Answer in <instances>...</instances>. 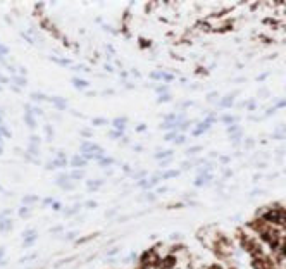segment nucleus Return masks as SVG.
Listing matches in <instances>:
<instances>
[{
	"label": "nucleus",
	"mask_w": 286,
	"mask_h": 269,
	"mask_svg": "<svg viewBox=\"0 0 286 269\" xmlns=\"http://www.w3.org/2000/svg\"><path fill=\"white\" fill-rule=\"evenodd\" d=\"M171 154H173L171 150H164V152H159V154H155V157H157V159H162V157H169Z\"/></svg>",
	"instance_id": "obj_20"
},
{
	"label": "nucleus",
	"mask_w": 286,
	"mask_h": 269,
	"mask_svg": "<svg viewBox=\"0 0 286 269\" xmlns=\"http://www.w3.org/2000/svg\"><path fill=\"white\" fill-rule=\"evenodd\" d=\"M174 176H178V171H166V172H162L159 178H162V179H167V178H174Z\"/></svg>",
	"instance_id": "obj_15"
},
{
	"label": "nucleus",
	"mask_w": 286,
	"mask_h": 269,
	"mask_svg": "<svg viewBox=\"0 0 286 269\" xmlns=\"http://www.w3.org/2000/svg\"><path fill=\"white\" fill-rule=\"evenodd\" d=\"M2 150H3V148H2V143H0V154H2Z\"/></svg>",
	"instance_id": "obj_31"
},
{
	"label": "nucleus",
	"mask_w": 286,
	"mask_h": 269,
	"mask_svg": "<svg viewBox=\"0 0 286 269\" xmlns=\"http://www.w3.org/2000/svg\"><path fill=\"white\" fill-rule=\"evenodd\" d=\"M30 214H31V207H21V210H19L21 217H28Z\"/></svg>",
	"instance_id": "obj_18"
},
{
	"label": "nucleus",
	"mask_w": 286,
	"mask_h": 269,
	"mask_svg": "<svg viewBox=\"0 0 286 269\" xmlns=\"http://www.w3.org/2000/svg\"><path fill=\"white\" fill-rule=\"evenodd\" d=\"M36 238H38V235H36V230H35V228H31V230L24 231V241H23V245H24V247H31V245L36 241Z\"/></svg>",
	"instance_id": "obj_1"
},
{
	"label": "nucleus",
	"mask_w": 286,
	"mask_h": 269,
	"mask_svg": "<svg viewBox=\"0 0 286 269\" xmlns=\"http://www.w3.org/2000/svg\"><path fill=\"white\" fill-rule=\"evenodd\" d=\"M9 54V48L5 47V45H2L0 43V64H3V57Z\"/></svg>",
	"instance_id": "obj_16"
},
{
	"label": "nucleus",
	"mask_w": 286,
	"mask_h": 269,
	"mask_svg": "<svg viewBox=\"0 0 286 269\" xmlns=\"http://www.w3.org/2000/svg\"><path fill=\"white\" fill-rule=\"evenodd\" d=\"M0 83H9V79H7L3 74H0Z\"/></svg>",
	"instance_id": "obj_27"
},
{
	"label": "nucleus",
	"mask_w": 286,
	"mask_h": 269,
	"mask_svg": "<svg viewBox=\"0 0 286 269\" xmlns=\"http://www.w3.org/2000/svg\"><path fill=\"white\" fill-rule=\"evenodd\" d=\"M93 124H97V126H104V124H107V119H104V117H97V119H93Z\"/></svg>",
	"instance_id": "obj_19"
},
{
	"label": "nucleus",
	"mask_w": 286,
	"mask_h": 269,
	"mask_svg": "<svg viewBox=\"0 0 286 269\" xmlns=\"http://www.w3.org/2000/svg\"><path fill=\"white\" fill-rule=\"evenodd\" d=\"M97 162H98L102 168H107V166H112V164H114V159H112V157H107V155H104V157H102L100 161H97Z\"/></svg>",
	"instance_id": "obj_11"
},
{
	"label": "nucleus",
	"mask_w": 286,
	"mask_h": 269,
	"mask_svg": "<svg viewBox=\"0 0 286 269\" xmlns=\"http://www.w3.org/2000/svg\"><path fill=\"white\" fill-rule=\"evenodd\" d=\"M145 130H146V126H145V124H142V126H138V131H145Z\"/></svg>",
	"instance_id": "obj_30"
},
{
	"label": "nucleus",
	"mask_w": 286,
	"mask_h": 269,
	"mask_svg": "<svg viewBox=\"0 0 286 269\" xmlns=\"http://www.w3.org/2000/svg\"><path fill=\"white\" fill-rule=\"evenodd\" d=\"M126 123H128V117H116V119L112 121L114 128H116L117 131H121V133L126 130Z\"/></svg>",
	"instance_id": "obj_4"
},
{
	"label": "nucleus",
	"mask_w": 286,
	"mask_h": 269,
	"mask_svg": "<svg viewBox=\"0 0 286 269\" xmlns=\"http://www.w3.org/2000/svg\"><path fill=\"white\" fill-rule=\"evenodd\" d=\"M9 230H12V219H9V217L0 219V231L5 233V231H9Z\"/></svg>",
	"instance_id": "obj_6"
},
{
	"label": "nucleus",
	"mask_w": 286,
	"mask_h": 269,
	"mask_svg": "<svg viewBox=\"0 0 286 269\" xmlns=\"http://www.w3.org/2000/svg\"><path fill=\"white\" fill-rule=\"evenodd\" d=\"M150 78H153V79H166V81H171L173 79V76L171 74H167V72H152L150 74Z\"/></svg>",
	"instance_id": "obj_8"
},
{
	"label": "nucleus",
	"mask_w": 286,
	"mask_h": 269,
	"mask_svg": "<svg viewBox=\"0 0 286 269\" xmlns=\"http://www.w3.org/2000/svg\"><path fill=\"white\" fill-rule=\"evenodd\" d=\"M81 134H85V136H91V131H90V130H83Z\"/></svg>",
	"instance_id": "obj_26"
},
{
	"label": "nucleus",
	"mask_w": 286,
	"mask_h": 269,
	"mask_svg": "<svg viewBox=\"0 0 286 269\" xmlns=\"http://www.w3.org/2000/svg\"><path fill=\"white\" fill-rule=\"evenodd\" d=\"M3 254H5V250H3V247H0V261L3 259Z\"/></svg>",
	"instance_id": "obj_29"
},
{
	"label": "nucleus",
	"mask_w": 286,
	"mask_h": 269,
	"mask_svg": "<svg viewBox=\"0 0 286 269\" xmlns=\"http://www.w3.org/2000/svg\"><path fill=\"white\" fill-rule=\"evenodd\" d=\"M110 136H112V138H114V140H117V138H119V136H121V138H122V136H124V134L121 133V131H110Z\"/></svg>",
	"instance_id": "obj_23"
},
{
	"label": "nucleus",
	"mask_w": 286,
	"mask_h": 269,
	"mask_svg": "<svg viewBox=\"0 0 286 269\" xmlns=\"http://www.w3.org/2000/svg\"><path fill=\"white\" fill-rule=\"evenodd\" d=\"M52 209L54 210H60L62 209V203L60 202H52Z\"/></svg>",
	"instance_id": "obj_22"
},
{
	"label": "nucleus",
	"mask_w": 286,
	"mask_h": 269,
	"mask_svg": "<svg viewBox=\"0 0 286 269\" xmlns=\"http://www.w3.org/2000/svg\"><path fill=\"white\" fill-rule=\"evenodd\" d=\"M12 81H14L16 85H19V86H24V85L28 83V79H26L24 76H17V74H14V76H12Z\"/></svg>",
	"instance_id": "obj_14"
},
{
	"label": "nucleus",
	"mask_w": 286,
	"mask_h": 269,
	"mask_svg": "<svg viewBox=\"0 0 286 269\" xmlns=\"http://www.w3.org/2000/svg\"><path fill=\"white\" fill-rule=\"evenodd\" d=\"M50 102H52V103H55L60 110H62V109H66V100H64V99H60V97H54V99H50Z\"/></svg>",
	"instance_id": "obj_12"
},
{
	"label": "nucleus",
	"mask_w": 286,
	"mask_h": 269,
	"mask_svg": "<svg viewBox=\"0 0 286 269\" xmlns=\"http://www.w3.org/2000/svg\"><path fill=\"white\" fill-rule=\"evenodd\" d=\"M79 209H81V203H74L71 209H66V210H64V214H66V216H74L76 212H79Z\"/></svg>",
	"instance_id": "obj_13"
},
{
	"label": "nucleus",
	"mask_w": 286,
	"mask_h": 269,
	"mask_svg": "<svg viewBox=\"0 0 286 269\" xmlns=\"http://www.w3.org/2000/svg\"><path fill=\"white\" fill-rule=\"evenodd\" d=\"M31 99H33V100H36V102H38V100H40V102L47 100V97H45L43 93H38V92H33V93H31Z\"/></svg>",
	"instance_id": "obj_17"
},
{
	"label": "nucleus",
	"mask_w": 286,
	"mask_h": 269,
	"mask_svg": "<svg viewBox=\"0 0 286 269\" xmlns=\"http://www.w3.org/2000/svg\"><path fill=\"white\" fill-rule=\"evenodd\" d=\"M72 238H76V233H74V231H71V233H67V236H66V240H72Z\"/></svg>",
	"instance_id": "obj_25"
},
{
	"label": "nucleus",
	"mask_w": 286,
	"mask_h": 269,
	"mask_svg": "<svg viewBox=\"0 0 286 269\" xmlns=\"http://www.w3.org/2000/svg\"><path fill=\"white\" fill-rule=\"evenodd\" d=\"M69 178H71L72 181H79V179L85 178V171L83 169H74L72 172H69Z\"/></svg>",
	"instance_id": "obj_7"
},
{
	"label": "nucleus",
	"mask_w": 286,
	"mask_h": 269,
	"mask_svg": "<svg viewBox=\"0 0 286 269\" xmlns=\"http://www.w3.org/2000/svg\"><path fill=\"white\" fill-rule=\"evenodd\" d=\"M183 141H184V136H178L176 138V143H183Z\"/></svg>",
	"instance_id": "obj_28"
},
{
	"label": "nucleus",
	"mask_w": 286,
	"mask_h": 269,
	"mask_svg": "<svg viewBox=\"0 0 286 269\" xmlns=\"http://www.w3.org/2000/svg\"><path fill=\"white\" fill-rule=\"evenodd\" d=\"M159 179H160V178H157V176H155V178H150V179L145 178V179H140V181H138V186H142L145 190H146V188H153V186L159 183Z\"/></svg>",
	"instance_id": "obj_3"
},
{
	"label": "nucleus",
	"mask_w": 286,
	"mask_h": 269,
	"mask_svg": "<svg viewBox=\"0 0 286 269\" xmlns=\"http://www.w3.org/2000/svg\"><path fill=\"white\" fill-rule=\"evenodd\" d=\"M167 100H171L169 95H160V97H159V102H167Z\"/></svg>",
	"instance_id": "obj_24"
},
{
	"label": "nucleus",
	"mask_w": 286,
	"mask_h": 269,
	"mask_svg": "<svg viewBox=\"0 0 286 269\" xmlns=\"http://www.w3.org/2000/svg\"><path fill=\"white\" fill-rule=\"evenodd\" d=\"M86 164H88V161H86V159H85L81 154L74 155V157L71 159V166H72V168H76V169H83L85 166H86Z\"/></svg>",
	"instance_id": "obj_2"
},
{
	"label": "nucleus",
	"mask_w": 286,
	"mask_h": 269,
	"mask_svg": "<svg viewBox=\"0 0 286 269\" xmlns=\"http://www.w3.org/2000/svg\"><path fill=\"white\" fill-rule=\"evenodd\" d=\"M85 207H86V209H95V207H97V202H93V200L85 202Z\"/></svg>",
	"instance_id": "obj_21"
},
{
	"label": "nucleus",
	"mask_w": 286,
	"mask_h": 269,
	"mask_svg": "<svg viewBox=\"0 0 286 269\" xmlns=\"http://www.w3.org/2000/svg\"><path fill=\"white\" fill-rule=\"evenodd\" d=\"M38 202V195H26V197H23V203L26 205V207H30L31 203H35Z\"/></svg>",
	"instance_id": "obj_10"
},
{
	"label": "nucleus",
	"mask_w": 286,
	"mask_h": 269,
	"mask_svg": "<svg viewBox=\"0 0 286 269\" xmlns=\"http://www.w3.org/2000/svg\"><path fill=\"white\" fill-rule=\"evenodd\" d=\"M102 185H104V179H97V181L91 179V181H88V190H90V192H93V190L97 192Z\"/></svg>",
	"instance_id": "obj_9"
},
{
	"label": "nucleus",
	"mask_w": 286,
	"mask_h": 269,
	"mask_svg": "<svg viewBox=\"0 0 286 269\" xmlns=\"http://www.w3.org/2000/svg\"><path fill=\"white\" fill-rule=\"evenodd\" d=\"M72 85L76 86V88H79V90H85V88H88L90 86V83L86 81V79H81V78H72Z\"/></svg>",
	"instance_id": "obj_5"
}]
</instances>
